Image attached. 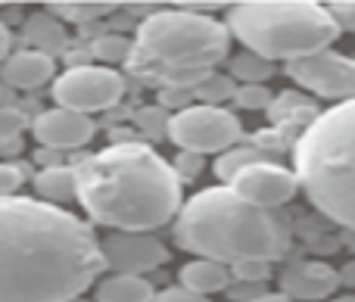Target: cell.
Instances as JSON below:
<instances>
[{
	"label": "cell",
	"instance_id": "3",
	"mask_svg": "<svg viewBox=\"0 0 355 302\" xmlns=\"http://www.w3.org/2000/svg\"><path fill=\"white\" fill-rule=\"evenodd\" d=\"M175 240L187 253L227 268L243 262L271 265L290 249V224L275 209L246 203L231 187H209L181 206Z\"/></svg>",
	"mask_w": 355,
	"mask_h": 302
},
{
	"label": "cell",
	"instance_id": "27",
	"mask_svg": "<svg viewBox=\"0 0 355 302\" xmlns=\"http://www.w3.org/2000/svg\"><path fill=\"white\" fill-rule=\"evenodd\" d=\"M168 118L172 116H166L162 106H153V109L137 112V125H141L144 131H150V134H162V131H168Z\"/></svg>",
	"mask_w": 355,
	"mask_h": 302
},
{
	"label": "cell",
	"instance_id": "22",
	"mask_svg": "<svg viewBox=\"0 0 355 302\" xmlns=\"http://www.w3.org/2000/svg\"><path fill=\"white\" fill-rule=\"evenodd\" d=\"M237 94V85H234L231 75H221V72H209L200 85L193 87V100L200 106H221L225 100H234Z\"/></svg>",
	"mask_w": 355,
	"mask_h": 302
},
{
	"label": "cell",
	"instance_id": "33",
	"mask_svg": "<svg viewBox=\"0 0 355 302\" xmlns=\"http://www.w3.org/2000/svg\"><path fill=\"white\" fill-rule=\"evenodd\" d=\"M178 172V178H187V175H196L200 172V156H193V153H181V166L175 168Z\"/></svg>",
	"mask_w": 355,
	"mask_h": 302
},
{
	"label": "cell",
	"instance_id": "9",
	"mask_svg": "<svg viewBox=\"0 0 355 302\" xmlns=\"http://www.w3.org/2000/svg\"><path fill=\"white\" fill-rule=\"evenodd\" d=\"M287 75L300 87L312 91L315 97L340 100V103L355 100V60L352 56L321 50V53L287 62Z\"/></svg>",
	"mask_w": 355,
	"mask_h": 302
},
{
	"label": "cell",
	"instance_id": "1",
	"mask_svg": "<svg viewBox=\"0 0 355 302\" xmlns=\"http://www.w3.org/2000/svg\"><path fill=\"white\" fill-rule=\"evenodd\" d=\"M103 272V249L87 222L44 199H0V302H66Z\"/></svg>",
	"mask_w": 355,
	"mask_h": 302
},
{
	"label": "cell",
	"instance_id": "21",
	"mask_svg": "<svg viewBox=\"0 0 355 302\" xmlns=\"http://www.w3.org/2000/svg\"><path fill=\"white\" fill-rule=\"evenodd\" d=\"M25 28H28V41L35 44V50H41V53L53 56V50L66 47V31H62V25L56 22V19H47V12L31 16Z\"/></svg>",
	"mask_w": 355,
	"mask_h": 302
},
{
	"label": "cell",
	"instance_id": "14",
	"mask_svg": "<svg viewBox=\"0 0 355 302\" xmlns=\"http://www.w3.org/2000/svg\"><path fill=\"white\" fill-rule=\"evenodd\" d=\"M53 75H56L53 56L41 53V50H16L0 66V81H6L10 87H19V91H35V87L53 81Z\"/></svg>",
	"mask_w": 355,
	"mask_h": 302
},
{
	"label": "cell",
	"instance_id": "34",
	"mask_svg": "<svg viewBox=\"0 0 355 302\" xmlns=\"http://www.w3.org/2000/svg\"><path fill=\"white\" fill-rule=\"evenodd\" d=\"M10 44H12L10 28H6L3 22H0V66H3V62H6V56H10Z\"/></svg>",
	"mask_w": 355,
	"mask_h": 302
},
{
	"label": "cell",
	"instance_id": "7",
	"mask_svg": "<svg viewBox=\"0 0 355 302\" xmlns=\"http://www.w3.org/2000/svg\"><path fill=\"white\" fill-rule=\"evenodd\" d=\"M168 141L175 143L181 153H225L240 141L243 128L234 112L221 109V106H187V109L175 112L168 118Z\"/></svg>",
	"mask_w": 355,
	"mask_h": 302
},
{
	"label": "cell",
	"instance_id": "12",
	"mask_svg": "<svg viewBox=\"0 0 355 302\" xmlns=\"http://www.w3.org/2000/svg\"><path fill=\"white\" fill-rule=\"evenodd\" d=\"M31 131H35L41 150H56V153H60V150L85 147V143L97 134V125H94L91 116H81V112L56 106V109L41 112V116L35 118V125H31Z\"/></svg>",
	"mask_w": 355,
	"mask_h": 302
},
{
	"label": "cell",
	"instance_id": "32",
	"mask_svg": "<svg viewBox=\"0 0 355 302\" xmlns=\"http://www.w3.org/2000/svg\"><path fill=\"white\" fill-rule=\"evenodd\" d=\"M331 12L340 22V28L355 31V3H331Z\"/></svg>",
	"mask_w": 355,
	"mask_h": 302
},
{
	"label": "cell",
	"instance_id": "20",
	"mask_svg": "<svg viewBox=\"0 0 355 302\" xmlns=\"http://www.w3.org/2000/svg\"><path fill=\"white\" fill-rule=\"evenodd\" d=\"M227 69H231V78L243 81V85H265V81L275 75V62L262 60V56L250 53V50L231 56V60H227Z\"/></svg>",
	"mask_w": 355,
	"mask_h": 302
},
{
	"label": "cell",
	"instance_id": "8",
	"mask_svg": "<svg viewBox=\"0 0 355 302\" xmlns=\"http://www.w3.org/2000/svg\"><path fill=\"white\" fill-rule=\"evenodd\" d=\"M122 94H125V78L103 66H75L66 69L53 81V100L62 109L81 112V116L110 109V106H116L122 100Z\"/></svg>",
	"mask_w": 355,
	"mask_h": 302
},
{
	"label": "cell",
	"instance_id": "2",
	"mask_svg": "<svg viewBox=\"0 0 355 302\" xmlns=\"http://www.w3.org/2000/svg\"><path fill=\"white\" fill-rule=\"evenodd\" d=\"M87 218L125 234H147L181 212V178L147 143H110L75 166Z\"/></svg>",
	"mask_w": 355,
	"mask_h": 302
},
{
	"label": "cell",
	"instance_id": "29",
	"mask_svg": "<svg viewBox=\"0 0 355 302\" xmlns=\"http://www.w3.org/2000/svg\"><path fill=\"white\" fill-rule=\"evenodd\" d=\"M22 187V168L0 162V199L3 197H16V190Z\"/></svg>",
	"mask_w": 355,
	"mask_h": 302
},
{
	"label": "cell",
	"instance_id": "25",
	"mask_svg": "<svg viewBox=\"0 0 355 302\" xmlns=\"http://www.w3.org/2000/svg\"><path fill=\"white\" fill-rule=\"evenodd\" d=\"M234 103L240 109H271L275 97H271V91L265 85H240L237 94H234Z\"/></svg>",
	"mask_w": 355,
	"mask_h": 302
},
{
	"label": "cell",
	"instance_id": "11",
	"mask_svg": "<svg viewBox=\"0 0 355 302\" xmlns=\"http://www.w3.org/2000/svg\"><path fill=\"white\" fill-rule=\"evenodd\" d=\"M100 249H103V262L110 268V274H137V278H144L168 259V249L150 234L112 231L100 240Z\"/></svg>",
	"mask_w": 355,
	"mask_h": 302
},
{
	"label": "cell",
	"instance_id": "16",
	"mask_svg": "<svg viewBox=\"0 0 355 302\" xmlns=\"http://www.w3.org/2000/svg\"><path fill=\"white\" fill-rule=\"evenodd\" d=\"M178 281L181 287H187L190 293H200V296L209 299V293H218L231 284V268L218 265L212 259H193L178 272Z\"/></svg>",
	"mask_w": 355,
	"mask_h": 302
},
{
	"label": "cell",
	"instance_id": "31",
	"mask_svg": "<svg viewBox=\"0 0 355 302\" xmlns=\"http://www.w3.org/2000/svg\"><path fill=\"white\" fill-rule=\"evenodd\" d=\"M159 106H178V112L193 106V91H159Z\"/></svg>",
	"mask_w": 355,
	"mask_h": 302
},
{
	"label": "cell",
	"instance_id": "38",
	"mask_svg": "<svg viewBox=\"0 0 355 302\" xmlns=\"http://www.w3.org/2000/svg\"><path fill=\"white\" fill-rule=\"evenodd\" d=\"M66 302H94V299H85V296H75V299H66Z\"/></svg>",
	"mask_w": 355,
	"mask_h": 302
},
{
	"label": "cell",
	"instance_id": "18",
	"mask_svg": "<svg viewBox=\"0 0 355 302\" xmlns=\"http://www.w3.org/2000/svg\"><path fill=\"white\" fill-rule=\"evenodd\" d=\"M268 112L277 125H284V131L293 128V125H302V131H306L309 125L318 118L315 103L306 97H300V94H281V97H275V103H271Z\"/></svg>",
	"mask_w": 355,
	"mask_h": 302
},
{
	"label": "cell",
	"instance_id": "23",
	"mask_svg": "<svg viewBox=\"0 0 355 302\" xmlns=\"http://www.w3.org/2000/svg\"><path fill=\"white\" fill-rule=\"evenodd\" d=\"M50 12L69 22H94V19L112 12V3H50Z\"/></svg>",
	"mask_w": 355,
	"mask_h": 302
},
{
	"label": "cell",
	"instance_id": "35",
	"mask_svg": "<svg viewBox=\"0 0 355 302\" xmlns=\"http://www.w3.org/2000/svg\"><path fill=\"white\" fill-rule=\"evenodd\" d=\"M250 302H293V299L284 296V293H259V296L250 299Z\"/></svg>",
	"mask_w": 355,
	"mask_h": 302
},
{
	"label": "cell",
	"instance_id": "36",
	"mask_svg": "<svg viewBox=\"0 0 355 302\" xmlns=\"http://www.w3.org/2000/svg\"><path fill=\"white\" fill-rule=\"evenodd\" d=\"M340 284H355V262L340 272Z\"/></svg>",
	"mask_w": 355,
	"mask_h": 302
},
{
	"label": "cell",
	"instance_id": "28",
	"mask_svg": "<svg viewBox=\"0 0 355 302\" xmlns=\"http://www.w3.org/2000/svg\"><path fill=\"white\" fill-rule=\"evenodd\" d=\"M231 274L240 284H262V281L268 278V265H265V262H243V265H234Z\"/></svg>",
	"mask_w": 355,
	"mask_h": 302
},
{
	"label": "cell",
	"instance_id": "10",
	"mask_svg": "<svg viewBox=\"0 0 355 302\" xmlns=\"http://www.w3.org/2000/svg\"><path fill=\"white\" fill-rule=\"evenodd\" d=\"M227 187L259 209H277L296 197L300 178H296V172H287L277 162H259V166L243 168Z\"/></svg>",
	"mask_w": 355,
	"mask_h": 302
},
{
	"label": "cell",
	"instance_id": "5",
	"mask_svg": "<svg viewBox=\"0 0 355 302\" xmlns=\"http://www.w3.org/2000/svg\"><path fill=\"white\" fill-rule=\"evenodd\" d=\"M293 159L309 203L355 234V100L318 112L296 137Z\"/></svg>",
	"mask_w": 355,
	"mask_h": 302
},
{
	"label": "cell",
	"instance_id": "19",
	"mask_svg": "<svg viewBox=\"0 0 355 302\" xmlns=\"http://www.w3.org/2000/svg\"><path fill=\"white\" fill-rule=\"evenodd\" d=\"M259 162H271V153H265V150H259V147H231L215 159V175L231 184L243 168L259 166Z\"/></svg>",
	"mask_w": 355,
	"mask_h": 302
},
{
	"label": "cell",
	"instance_id": "17",
	"mask_svg": "<svg viewBox=\"0 0 355 302\" xmlns=\"http://www.w3.org/2000/svg\"><path fill=\"white\" fill-rule=\"evenodd\" d=\"M35 190L44 203H72L78 199V184H75V168L66 166H53V168H41L35 178Z\"/></svg>",
	"mask_w": 355,
	"mask_h": 302
},
{
	"label": "cell",
	"instance_id": "24",
	"mask_svg": "<svg viewBox=\"0 0 355 302\" xmlns=\"http://www.w3.org/2000/svg\"><path fill=\"white\" fill-rule=\"evenodd\" d=\"M94 56H100L103 62H128L131 56V41H125L122 35H103L94 41Z\"/></svg>",
	"mask_w": 355,
	"mask_h": 302
},
{
	"label": "cell",
	"instance_id": "30",
	"mask_svg": "<svg viewBox=\"0 0 355 302\" xmlns=\"http://www.w3.org/2000/svg\"><path fill=\"white\" fill-rule=\"evenodd\" d=\"M153 302H209L206 296H200V293H190L187 287H168V290H162V293H156V299Z\"/></svg>",
	"mask_w": 355,
	"mask_h": 302
},
{
	"label": "cell",
	"instance_id": "13",
	"mask_svg": "<svg viewBox=\"0 0 355 302\" xmlns=\"http://www.w3.org/2000/svg\"><path fill=\"white\" fill-rule=\"evenodd\" d=\"M340 284V272L324 262H293L281 272V293L293 302L327 299Z\"/></svg>",
	"mask_w": 355,
	"mask_h": 302
},
{
	"label": "cell",
	"instance_id": "15",
	"mask_svg": "<svg viewBox=\"0 0 355 302\" xmlns=\"http://www.w3.org/2000/svg\"><path fill=\"white\" fill-rule=\"evenodd\" d=\"M97 296L94 302H153L156 290L147 278L137 274H106L97 284Z\"/></svg>",
	"mask_w": 355,
	"mask_h": 302
},
{
	"label": "cell",
	"instance_id": "6",
	"mask_svg": "<svg viewBox=\"0 0 355 302\" xmlns=\"http://www.w3.org/2000/svg\"><path fill=\"white\" fill-rule=\"evenodd\" d=\"M231 37L262 60L293 62L331 50L340 22L321 3H234L225 19Z\"/></svg>",
	"mask_w": 355,
	"mask_h": 302
},
{
	"label": "cell",
	"instance_id": "37",
	"mask_svg": "<svg viewBox=\"0 0 355 302\" xmlns=\"http://www.w3.org/2000/svg\"><path fill=\"white\" fill-rule=\"evenodd\" d=\"M331 302H355V296H337V299H331Z\"/></svg>",
	"mask_w": 355,
	"mask_h": 302
},
{
	"label": "cell",
	"instance_id": "26",
	"mask_svg": "<svg viewBox=\"0 0 355 302\" xmlns=\"http://www.w3.org/2000/svg\"><path fill=\"white\" fill-rule=\"evenodd\" d=\"M25 128V116L16 106H0V147L12 143Z\"/></svg>",
	"mask_w": 355,
	"mask_h": 302
},
{
	"label": "cell",
	"instance_id": "4",
	"mask_svg": "<svg viewBox=\"0 0 355 302\" xmlns=\"http://www.w3.org/2000/svg\"><path fill=\"white\" fill-rule=\"evenodd\" d=\"M231 50L225 22L196 10L150 12L131 41L128 72L159 91H193Z\"/></svg>",
	"mask_w": 355,
	"mask_h": 302
}]
</instances>
